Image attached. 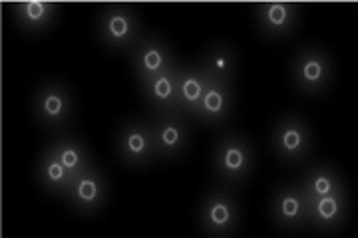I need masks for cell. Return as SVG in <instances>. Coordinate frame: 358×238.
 <instances>
[{
    "label": "cell",
    "instance_id": "obj_1",
    "mask_svg": "<svg viewBox=\"0 0 358 238\" xmlns=\"http://www.w3.org/2000/svg\"><path fill=\"white\" fill-rule=\"evenodd\" d=\"M243 204L237 191L213 185L205 188L197 201L195 221L203 237H237L243 226Z\"/></svg>",
    "mask_w": 358,
    "mask_h": 238
},
{
    "label": "cell",
    "instance_id": "obj_2",
    "mask_svg": "<svg viewBox=\"0 0 358 238\" xmlns=\"http://www.w3.org/2000/svg\"><path fill=\"white\" fill-rule=\"evenodd\" d=\"M257 169V155L251 141L239 131H227L211 151V173L217 185L239 191Z\"/></svg>",
    "mask_w": 358,
    "mask_h": 238
},
{
    "label": "cell",
    "instance_id": "obj_3",
    "mask_svg": "<svg viewBox=\"0 0 358 238\" xmlns=\"http://www.w3.org/2000/svg\"><path fill=\"white\" fill-rule=\"evenodd\" d=\"M32 119L48 133H64L76 117V98L62 80H44L30 98Z\"/></svg>",
    "mask_w": 358,
    "mask_h": 238
},
{
    "label": "cell",
    "instance_id": "obj_4",
    "mask_svg": "<svg viewBox=\"0 0 358 238\" xmlns=\"http://www.w3.org/2000/svg\"><path fill=\"white\" fill-rule=\"evenodd\" d=\"M143 36L140 14L129 4H106L96 18V38L112 56H129Z\"/></svg>",
    "mask_w": 358,
    "mask_h": 238
},
{
    "label": "cell",
    "instance_id": "obj_5",
    "mask_svg": "<svg viewBox=\"0 0 358 238\" xmlns=\"http://www.w3.org/2000/svg\"><path fill=\"white\" fill-rule=\"evenodd\" d=\"M268 145L279 163L287 167L305 165L315 151V133L310 121L301 113H282L271 127Z\"/></svg>",
    "mask_w": 358,
    "mask_h": 238
},
{
    "label": "cell",
    "instance_id": "obj_6",
    "mask_svg": "<svg viewBox=\"0 0 358 238\" xmlns=\"http://www.w3.org/2000/svg\"><path fill=\"white\" fill-rule=\"evenodd\" d=\"M289 75L294 91L305 98L327 94L334 82V60L331 52L319 44L299 48L289 66Z\"/></svg>",
    "mask_w": 358,
    "mask_h": 238
},
{
    "label": "cell",
    "instance_id": "obj_7",
    "mask_svg": "<svg viewBox=\"0 0 358 238\" xmlns=\"http://www.w3.org/2000/svg\"><path fill=\"white\" fill-rule=\"evenodd\" d=\"M114 153L117 161L131 171H143L159 163L152 119L145 117L126 119L115 131Z\"/></svg>",
    "mask_w": 358,
    "mask_h": 238
},
{
    "label": "cell",
    "instance_id": "obj_8",
    "mask_svg": "<svg viewBox=\"0 0 358 238\" xmlns=\"http://www.w3.org/2000/svg\"><path fill=\"white\" fill-rule=\"evenodd\" d=\"M108 199H110V181L96 161L90 163L76 177H72L70 187L66 188L62 197V201L68 202L74 214L82 218L100 216L108 204Z\"/></svg>",
    "mask_w": 358,
    "mask_h": 238
},
{
    "label": "cell",
    "instance_id": "obj_9",
    "mask_svg": "<svg viewBox=\"0 0 358 238\" xmlns=\"http://www.w3.org/2000/svg\"><path fill=\"white\" fill-rule=\"evenodd\" d=\"M268 221L281 235H301L307 230V197L296 181H282L268 197Z\"/></svg>",
    "mask_w": 358,
    "mask_h": 238
},
{
    "label": "cell",
    "instance_id": "obj_10",
    "mask_svg": "<svg viewBox=\"0 0 358 238\" xmlns=\"http://www.w3.org/2000/svg\"><path fill=\"white\" fill-rule=\"evenodd\" d=\"M159 163H176L183 159L192 147V121L179 112L152 115Z\"/></svg>",
    "mask_w": 358,
    "mask_h": 238
},
{
    "label": "cell",
    "instance_id": "obj_11",
    "mask_svg": "<svg viewBox=\"0 0 358 238\" xmlns=\"http://www.w3.org/2000/svg\"><path fill=\"white\" fill-rule=\"evenodd\" d=\"M303 10L294 2H259L253 8L257 32L267 42H287L296 34Z\"/></svg>",
    "mask_w": 358,
    "mask_h": 238
},
{
    "label": "cell",
    "instance_id": "obj_12",
    "mask_svg": "<svg viewBox=\"0 0 358 238\" xmlns=\"http://www.w3.org/2000/svg\"><path fill=\"white\" fill-rule=\"evenodd\" d=\"M128 58L131 72L138 82L152 80L155 75L169 72L181 64L173 48L162 34H145Z\"/></svg>",
    "mask_w": 358,
    "mask_h": 238
},
{
    "label": "cell",
    "instance_id": "obj_13",
    "mask_svg": "<svg viewBox=\"0 0 358 238\" xmlns=\"http://www.w3.org/2000/svg\"><path fill=\"white\" fill-rule=\"evenodd\" d=\"M350 216L348 191L333 193L317 199H307V230L333 237L343 232Z\"/></svg>",
    "mask_w": 358,
    "mask_h": 238
},
{
    "label": "cell",
    "instance_id": "obj_14",
    "mask_svg": "<svg viewBox=\"0 0 358 238\" xmlns=\"http://www.w3.org/2000/svg\"><path fill=\"white\" fill-rule=\"evenodd\" d=\"M235 115V89L233 84H219L207 80V88L197 110L193 113V124L207 127H225L233 121Z\"/></svg>",
    "mask_w": 358,
    "mask_h": 238
},
{
    "label": "cell",
    "instance_id": "obj_15",
    "mask_svg": "<svg viewBox=\"0 0 358 238\" xmlns=\"http://www.w3.org/2000/svg\"><path fill=\"white\" fill-rule=\"evenodd\" d=\"M8 13L16 30L26 36H40L58 24L62 6L46 0H24L8 4Z\"/></svg>",
    "mask_w": 358,
    "mask_h": 238
},
{
    "label": "cell",
    "instance_id": "obj_16",
    "mask_svg": "<svg viewBox=\"0 0 358 238\" xmlns=\"http://www.w3.org/2000/svg\"><path fill=\"white\" fill-rule=\"evenodd\" d=\"M195 64L201 68L207 80L219 84H233L239 74V56L227 40H213L203 48Z\"/></svg>",
    "mask_w": 358,
    "mask_h": 238
},
{
    "label": "cell",
    "instance_id": "obj_17",
    "mask_svg": "<svg viewBox=\"0 0 358 238\" xmlns=\"http://www.w3.org/2000/svg\"><path fill=\"white\" fill-rule=\"evenodd\" d=\"M294 181L303 188L307 199H317V197L346 191L343 171L338 169V165L331 163V161H315V163L307 165V169Z\"/></svg>",
    "mask_w": 358,
    "mask_h": 238
},
{
    "label": "cell",
    "instance_id": "obj_18",
    "mask_svg": "<svg viewBox=\"0 0 358 238\" xmlns=\"http://www.w3.org/2000/svg\"><path fill=\"white\" fill-rule=\"evenodd\" d=\"M178 70L179 66H176L152 80L138 82L141 100L154 113L178 112Z\"/></svg>",
    "mask_w": 358,
    "mask_h": 238
},
{
    "label": "cell",
    "instance_id": "obj_19",
    "mask_svg": "<svg viewBox=\"0 0 358 238\" xmlns=\"http://www.w3.org/2000/svg\"><path fill=\"white\" fill-rule=\"evenodd\" d=\"M34 181L40 191L52 199H62L66 188L70 187L72 175L66 171L64 165L60 163V159L56 157L50 145H46L40 151L36 169H34Z\"/></svg>",
    "mask_w": 358,
    "mask_h": 238
},
{
    "label": "cell",
    "instance_id": "obj_20",
    "mask_svg": "<svg viewBox=\"0 0 358 238\" xmlns=\"http://www.w3.org/2000/svg\"><path fill=\"white\" fill-rule=\"evenodd\" d=\"M207 75L197 64H179L178 70V112L192 121L193 113L203 98ZM193 124V121H192Z\"/></svg>",
    "mask_w": 358,
    "mask_h": 238
},
{
    "label": "cell",
    "instance_id": "obj_21",
    "mask_svg": "<svg viewBox=\"0 0 358 238\" xmlns=\"http://www.w3.org/2000/svg\"><path fill=\"white\" fill-rule=\"evenodd\" d=\"M48 145H50L52 151L56 153V157L60 159V163L64 165L66 171L72 177H76L90 163H94L88 143L84 141V137H80L72 131L58 133Z\"/></svg>",
    "mask_w": 358,
    "mask_h": 238
}]
</instances>
